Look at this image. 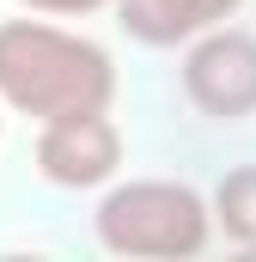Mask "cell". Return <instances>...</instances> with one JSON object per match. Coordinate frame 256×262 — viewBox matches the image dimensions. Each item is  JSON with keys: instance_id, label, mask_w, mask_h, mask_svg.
Segmentation results:
<instances>
[{"instance_id": "cell-2", "label": "cell", "mask_w": 256, "mask_h": 262, "mask_svg": "<svg viewBox=\"0 0 256 262\" xmlns=\"http://www.w3.org/2000/svg\"><path fill=\"white\" fill-rule=\"evenodd\" d=\"M98 244L134 262H183L201 256L214 238V195L183 177H128L98 195Z\"/></svg>"}, {"instance_id": "cell-1", "label": "cell", "mask_w": 256, "mask_h": 262, "mask_svg": "<svg viewBox=\"0 0 256 262\" xmlns=\"http://www.w3.org/2000/svg\"><path fill=\"white\" fill-rule=\"evenodd\" d=\"M116 98V61L104 43L61 31L43 12L25 18H0V104L31 116V122H55L73 110H110Z\"/></svg>"}, {"instance_id": "cell-4", "label": "cell", "mask_w": 256, "mask_h": 262, "mask_svg": "<svg viewBox=\"0 0 256 262\" xmlns=\"http://www.w3.org/2000/svg\"><path fill=\"white\" fill-rule=\"evenodd\" d=\"M37 177L55 189H110L122 171V128L110 110H73L55 122H37Z\"/></svg>"}, {"instance_id": "cell-8", "label": "cell", "mask_w": 256, "mask_h": 262, "mask_svg": "<svg viewBox=\"0 0 256 262\" xmlns=\"http://www.w3.org/2000/svg\"><path fill=\"white\" fill-rule=\"evenodd\" d=\"M0 128H6V104H0Z\"/></svg>"}, {"instance_id": "cell-5", "label": "cell", "mask_w": 256, "mask_h": 262, "mask_svg": "<svg viewBox=\"0 0 256 262\" xmlns=\"http://www.w3.org/2000/svg\"><path fill=\"white\" fill-rule=\"evenodd\" d=\"M244 0H116V25L146 49H177L201 31L226 25Z\"/></svg>"}, {"instance_id": "cell-3", "label": "cell", "mask_w": 256, "mask_h": 262, "mask_svg": "<svg viewBox=\"0 0 256 262\" xmlns=\"http://www.w3.org/2000/svg\"><path fill=\"white\" fill-rule=\"evenodd\" d=\"M183 98L214 122L256 116V37L238 25H214L183 43Z\"/></svg>"}, {"instance_id": "cell-7", "label": "cell", "mask_w": 256, "mask_h": 262, "mask_svg": "<svg viewBox=\"0 0 256 262\" xmlns=\"http://www.w3.org/2000/svg\"><path fill=\"white\" fill-rule=\"evenodd\" d=\"M18 12H43V18H86V12H104L116 0H12Z\"/></svg>"}, {"instance_id": "cell-6", "label": "cell", "mask_w": 256, "mask_h": 262, "mask_svg": "<svg viewBox=\"0 0 256 262\" xmlns=\"http://www.w3.org/2000/svg\"><path fill=\"white\" fill-rule=\"evenodd\" d=\"M214 226L232 244L256 250V165H238L214 183Z\"/></svg>"}]
</instances>
